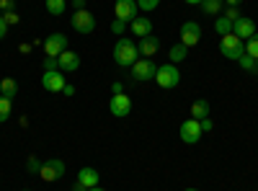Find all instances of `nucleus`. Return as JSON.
Returning <instances> with one entry per match:
<instances>
[{"mask_svg":"<svg viewBox=\"0 0 258 191\" xmlns=\"http://www.w3.org/2000/svg\"><path fill=\"white\" fill-rule=\"evenodd\" d=\"M6 21H8V26H11V24H18V16L11 11V13H6Z\"/></svg>","mask_w":258,"mask_h":191,"instance_id":"f704fd0d","label":"nucleus"},{"mask_svg":"<svg viewBox=\"0 0 258 191\" xmlns=\"http://www.w3.org/2000/svg\"><path fill=\"white\" fill-rule=\"evenodd\" d=\"M186 191H197V188H186Z\"/></svg>","mask_w":258,"mask_h":191,"instance_id":"37998d69","label":"nucleus"},{"mask_svg":"<svg viewBox=\"0 0 258 191\" xmlns=\"http://www.w3.org/2000/svg\"><path fill=\"white\" fill-rule=\"evenodd\" d=\"M0 93L13 101V98L18 96V83H16L13 78H3V80H0Z\"/></svg>","mask_w":258,"mask_h":191,"instance_id":"6ab92c4d","label":"nucleus"},{"mask_svg":"<svg viewBox=\"0 0 258 191\" xmlns=\"http://www.w3.org/2000/svg\"><path fill=\"white\" fill-rule=\"evenodd\" d=\"M245 54H250L253 59H258V34H253L245 44Z\"/></svg>","mask_w":258,"mask_h":191,"instance_id":"a878e982","label":"nucleus"},{"mask_svg":"<svg viewBox=\"0 0 258 191\" xmlns=\"http://www.w3.org/2000/svg\"><path fill=\"white\" fill-rule=\"evenodd\" d=\"M109 111L114 116H129V111H132V98L126 93H114L109 101Z\"/></svg>","mask_w":258,"mask_h":191,"instance_id":"f8f14e48","label":"nucleus"},{"mask_svg":"<svg viewBox=\"0 0 258 191\" xmlns=\"http://www.w3.org/2000/svg\"><path fill=\"white\" fill-rule=\"evenodd\" d=\"M64 11H68V3H64V0H47V13L62 16Z\"/></svg>","mask_w":258,"mask_h":191,"instance_id":"b1692460","label":"nucleus"},{"mask_svg":"<svg viewBox=\"0 0 258 191\" xmlns=\"http://www.w3.org/2000/svg\"><path fill=\"white\" fill-rule=\"evenodd\" d=\"M199 124H202V132H212V119H209V116H207V119H202Z\"/></svg>","mask_w":258,"mask_h":191,"instance_id":"72a5a7b5","label":"nucleus"},{"mask_svg":"<svg viewBox=\"0 0 258 191\" xmlns=\"http://www.w3.org/2000/svg\"><path fill=\"white\" fill-rule=\"evenodd\" d=\"M26 168H29V173H39L41 171V163H39V158H29V163H26Z\"/></svg>","mask_w":258,"mask_h":191,"instance_id":"cd10ccee","label":"nucleus"},{"mask_svg":"<svg viewBox=\"0 0 258 191\" xmlns=\"http://www.w3.org/2000/svg\"><path fill=\"white\" fill-rule=\"evenodd\" d=\"M158 6H160V0H137V8H140V11H145V13L155 11Z\"/></svg>","mask_w":258,"mask_h":191,"instance_id":"bb28decb","label":"nucleus"},{"mask_svg":"<svg viewBox=\"0 0 258 191\" xmlns=\"http://www.w3.org/2000/svg\"><path fill=\"white\" fill-rule=\"evenodd\" d=\"M39 176L44 178L47 183L59 181V178L64 176V163H62L59 158H49L47 163H41V171H39Z\"/></svg>","mask_w":258,"mask_h":191,"instance_id":"0eeeda50","label":"nucleus"},{"mask_svg":"<svg viewBox=\"0 0 258 191\" xmlns=\"http://www.w3.org/2000/svg\"><path fill=\"white\" fill-rule=\"evenodd\" d=\"M88 191H106V188H101V186H93V188H88Z\"/></svg>","mask_w":258,"mask_h":191,"instance_id":"79ce46f5","label":"nucleus"},{"mask_svg":"<svg viewBox=\"0 0 258 191\" xmlns=\"http://www.w3.org/2000/svg\"><path fill=\"white\" fill-rule=\"evenodd\" d=\"M111 88H114V93H124V86H121V83H114Z\"/></svg>","mask_w":258,"mask_h":191,"instance_id":"58836bf2","label":"nucleus"},{"mask_svg":"<svg viewBox=\"0 0 258 191\" xmlns=\"http://www.w3.org/2000/svg\"><path fill=\"white\" fill-rule=\"evenodd\" d=\"M222 3H225V0H204V3H202V13L217 18V16H222Z\"/></svg>","mask_w":258,"mask_h":191,"instance_id":"aec40b11","label":"nucleus"},{"mask_svg":"<svg viewBox=\"0 0 258 191\" xmlns=\"http://www.w3.org/2000/svg\"><path fill=\"white\" fill-rule=\"evenodd\" d=\"M41 86H44V91H49V93H62L68 83H64L62 70H44V75H41Z\"/></svg>","mask_w":258,"mask_h":191,"instance_id":"6e6552de","label":"nucleus"},{"mask_svg":"<svg viewBox=\"0 0 258 191\" xmlns=\"http://www.w3.org/2000/svg\"><path fill=\"white\" fill-rule=\"evenodd\" d=\"M214 31H217V34H232V21H227L225 16H217V18H214Z\"/></svg>","mask_w":258,"mask_h":191,"instance_id":"4be33fe9","label":"nucleus"},{"mask_svg":"<svg viewBox=\"0 0 258 191\" xmlns=\"http://www.w3.org/2000/svg\"><path fill=\"white\" fill-rule=\"evenodd\" d=\"M209 116V101L207 98H197L191 103V119H197V121H202V119H207Z\"/></svg>","mask_w":258,"mask_h":191,"instance_id":"a211bd4d","label":"nucleus"},{"mask_svg":"<svg viewBox=\"0 0 258 191\" xmlns=\"http://www.w3.org/2000/svg\"><path fill=\"white\" fill-rule=\"evenodd\" d=\"M232 34H235V36H240L243 41H245V39H250V36L255 34V24H253V18L240 16V18L232 24Z\"/></svg>","mask_w":258,"mask_h":191,"instance_id":"ddd939ff","label":"nucleus"},{"mask_svg":"<svg viewBox=\"0 0 258 191\" xmlns=\"http://www.w3.org/2000/svg\"><path fill=\"white\" fill-rule=\"evenodd\" d=\"M64 49H68V36L64 34H49L44 39V54L47 57H59Z\"/></svg>","mask_w":258,"mask_h":191,"instance_id":"9b49d317","label":"nucleus"},{"mask_svg":"<svg viewBox=\"0 0 258 191\" xmlns=\"http://www.w3.org/2000/svg\"><path fill=\"white\" fill-rule=\"evenodd\" d=\"M186 54H188V47H183V44H173V47H170V62H173V65L183 62Z\"/></svg>","mask_w":258,"mask_h":191,"instance_id":"412c9836","label":"nucleus"},{"mask_svg":"<svg viewBox=\"0 0 258 191\" xmlns=\"http://www.w3.org/2000/svg\"><path fill=\"white\" fill-rule=\"evenodd\" d=\"M129 70H132V78H135L137 83H145V80H155L158 65H155L153 59H147V57H140V59H137Z\"/></svg>","mask_w":258,"mask_h":191,"instance_id":"39448f33","label":"nucleus"},{"mask_svg":"<svg viewBox=\"0 0 258 191\" xmlns=\"http://www.w3.org/2000/svg\"><path fill=\"white\" fill-rule=\"evenodd\" d=\"M124 29H126V24H124V21L114 18V24H111V31H114V34H124Z\"/></svg>","mask_w":258,"mask_h":191,"instance_id":"7c9ffc66","label":"nucleus"},{"mask_svg":"<svg viewBox=\"0 0 258 191\" xmlns=\"http://www.w3.org/2000/svg\"><path fill=\"white\" fill-rule=\"evenodd\" d=\"M114 62L119 68H132L135 62L140 59V49H137V44L132 39H126V36H121L116 44H114Z\"/></svg>","mask_w":258,"mask_h":191,"instance_id":"f257e3e1","label":"nucleus"},{"mask_svg":"<svg viewBox=\"0 0 258 191\" xmlns=\"http://www.w3.org/2000/svg\"><path fill=\"white\" fill-rule=\"evenodd\" d=\"M57 59H59V70H62V73H75V70L80 68V54H75V52H70V49H64Z\"/></svg>","mask_w":258,"mask_h":191,"instance_id":"dca6fc26","label":"nucleus"},{"mask_svg":"<svg viewBox=\"0 0 258 191\" xmlns=\"http://www.w3.org/2000/svg\"><path fill=\"white\" fill-rule=\"evenodd\" d=\"M129 31H132L135 36H140V39H145V36L153 34V21H150L147 16H137L132 24H129Z\"/></svg>","mask_w":258,"mask_h":191,"instance_id":"2eb2a0df","label":"nucleus"},{"mask_svg":"<svg viewBox=\"0 0 258 191\" xmlns=\"http://www.w3.org/2000/svg\"><path fill=\"white\" fill-rule=\"evenodd\" d=\"M202 39V26L197 24V21H186V24L181 26V44L183 47H197Z\"/></svg>","mask_w":258,"mask_h":191,"instance_id":"9d476101","label":"nucleus"},{"mask_svg":"<svg viewBox=\"0 0 258 191\" xmlns=\"http://www.w3.org/2000/svg\"><path fill=\"white\" fill-rule=\"evenodd\" d=\"M222 16H225L227 21H232V24H235V21H238V18H240V11H238V8H230V6H227V11H225Z\"/></svg>","mask_w":258,"mask_h":191,"instance_id":"c85d7f7f","label":"nucleus"},{"mask_svg":"<svg viewBox=\"0 0 258 191\" xmlns=\"http://www.w3.org/2000/svg\"><path fill=\"white\" fill-rule=\"evenodd\" d=\"M225 3H227V6H230V8H238V6H240V3H243V0H225Z\"/></svg>","mask_w":258,"mask_h":191,"instance_id":"4c0bfd02","label":"nucleus"},{"mask_svg":"<svg viewBox=\"0 0 258 191\" xmlns=\"http://www.w3.org/2000/svg\"><path fill=\"white\" fill-rule=\"evenodd\" d=\"M75 191H88V188H83L80 183H75Z\"/></svg>","mask_w":258,"mask_h":191,"instance_id":"a19ab883","label":"nucleus"},{"mask_svg":"<svg viewBox=\"0 0 258 191\" xmlns=\"http://www.w3.org/2000/svg\"><path fill=\"white\" fill-rule=\"evenodd\" d=\"M73 8L75 11H83L85 8V0H73Z\"/></svg>","mask_w":258,"mask_h":191,"instance_id":"c9c22d12","label":"nucleus"},{"mask_svg":"<svg viewBox=\"0 0 258 191\" xmlns=\"http://www.w3.org/2000/svg\"><path fill=\"white\" fill-rule=\"evenodd\" d=\"M64 96H73L75 93V86H70V83H68V86H64V91H62Z\"/></svg>","mask_w":258,"mask_h":191,"instance_id":"e433bc0d","label":"nucleus"},{"mask_svg":"<svg viewBox=\"0 0 258 191\" xmlns=\"http://www.w3.org/2000/svg\"><path fill=\"white\" fill-rule=\"evenodd\" d=\"M44 70H59V59L57 57H44Z\"/></svg>","mask_w":258,"mask_h":191,"instance_id":"c756f323","label":"nucleus"},{"mask_svg":"<svg viewBox=\"0 0 258 191\" xmlns=\"http://www.w3.org/2000/svg\"><path fill=\"white\" fill-rule=\"evenodd\" d=\"M11 111H13V101H11V98H6V96H0V124L8 121Z\"/></svg>","mask_w":258,"mask_h":191,"instance_id":"5701e85b","label":"nucleus"},{"mask_svg":"<svg viewBox=\"0 0 258 191\" xmlns=\"http://www.w3.org/2000/svg\"><path fill=\"white\" fill-rule=\"evenodd\" d=\"M178 135H181V140L186 142V145H197L199 140H202V124L197 121V119H186L183 124H181V130H178Z\"/></svg>","mask_w":258,"mask_h":191,"instance_id":"1a4fd4ad","label":"nucleus"},{"mask_svg":"<svg viewBox=\"0 0 258 191\" xmlns=\"http://www.w3.org/2000/svg\"><path fill=\"white\" fill-rule=\"evenodd\" d=\"M0 8H3L6 13H11V11H16V3L13 0H0Z\"/></svg>","mask_w":258,"mask_h":191,"instance_id":"2f4dec72","label":"nucleus"},{"mask_svg":"<svg viewBox=\"0 0 258 191\" xmlns=\"http://www.w3.org/2000/svg\"><path fill=\"white\" fill-rule=\"evenodd\" d=\"M6 34H8V21L6 16H0V39H6Z\"/></svg>","mask_w":258,"mask_h":191,"instance_id":"473e14b6","label":"nucleus"},{"mask_svg":"<svg viewBox=\"0 0 258 191\" xmlns=\"http://www.w3.org/2000/svg\"><path fill=\"white\" fill-rule=\"evenodd\" d=\"M155 83L160 88L170 91V88H176L178 83H181V73L178 68L173 65V62H165V65H158V73H155Z\"/></svg>","mask_w":258,"mask_h":191,"instance_id":"f03ea898","label":"nucleus"},{"mask_svg":"<svg viewBox=\"0 0 258 191\" xmlns=\"http://www.w3.org/2000/svg\"><path fill=\"white\" fill-rule=\"evenodd\" d=\"M137 49H140V54L142 57H147V59H153L155 54H158V49H160V39L158 36H145V39H140V44H137Z\"/></svg>","mask_w":258,"mask_h":191,"instance_id":"4468645a","label":"nucleus"},{"mask_svg":"<svg viewBox=\"0 0 258 191\" xmlns=\"http://www.w3.org/2000/svg\"><path fill=\"white\" fill-rule=\"evenodd\" d=\"M114 16L119 21H124V24L129 26L132 21L140 16V8H137V0H116L114 3Z\"/></svg>","mask_w":258,"mask_h":191,"instance_id":"423d86ee","label":"nucleus"},{"mask_svg":"<svg viewBox=\"0 0 258 191\" xmlns=\"http://www.w3.org/2000/svg\"><path fill=\"white\" fill-rule=\"evenodd\" d=\"M70 26H73L78 34H93V31H96V16H93L88 8L75 11V13L70 16Z\"/></svg>","mask_w":258,"mask_h":191,"instance_id":"20e7f679","label":"nucleus"},{"mask_svg":"<svg viewBox=\"0 0 258 191\" xmlns=\"http://www.w3.org/2000/svg\"><path fill=\"white\" fill-rule=\"evenodd\" d=\"M238 65H240L243 70H248V73H258V59H253L250 54H243V57L238 59Z\"/></svg>","mask_w":258,"mask_h":191,"instance_id":"393cba45","label":"nucleus"},{"mask_svg":"<svg viewBox=\"0 0 258 191\" xmlns=\"http://www.w3.org/2000/svg\"><path fill=\"white\" fill-rule=\"evenodd\" d=\"M186 3H188V6H202L204 0H186Z\"/></svg>","mask_w":258,"mask_h":191,"instance_id":"ea45409f","label":"nucleus"},{"mask_svg":"<svg viewBox=\"0 0 258 191\" xmlns=\"http://www.w3.org/2000/svg\"><path fill=\"white\" fill-rule=\"evenodd\" d=\"M98 181H101V176H98L96 168H80L78 183H80L83 188H93V186H98Z\"/></svg>","mask_w":258,"mask_h":191,"instance_id":"f3484780","label":"nucleus"},{"mask_svg":"<svg viewBox=\"0 0 258 191\" xmlns=\"http://www.w3.org/2000/svg\"><path fill=\"white\" fill-rule=\"evenodd\" d=\"M220 52H222V57L238 62L245 54V41L240 36H235V34H225L222 41H220Z\"/></svg>","mask_w":258,"mask_h":191,"instance_id":"7ed1b4c3","label":"nucleus"}]
</instances>
